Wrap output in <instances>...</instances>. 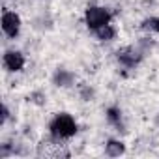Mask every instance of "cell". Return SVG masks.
<instances>
[{"mask_svg":"<svg viewBox=\"0 0 159 159\" xmlns=\"http://www.w3.org/2000/svg\"><path fill=\"white\" fill-rule=\"evenodd\" d=\"M10 118V111H8V107L4 105V109H2V122H6Z\"/></svg>","mask_w":159,"mask_h":159,"instance_id":"obj_11","label":"cell"},{"mask_svg":"<svg viewBox=\"0 0 159 159\" xmlns=\"http://www.w3.org/2000/svg\"><path fill=\"white\" fill-rule=\"evenodd\" d=\"M2 62H4V67H6L10 73H19V71H23V67H25V64H26V58H25V54H23L21 51L10 49V51L4 52Z\"/></svg>","mask_w":159,"mask_h":159,"instance_id":"obj_5","label":"cell"},{"mask_svg":"<svg viewBox=\"0 0 159 159\" xmlns=\"http://www.w3.org/2000/svg\"><path fill=\"white\" fill-rule=\"evenodd\" d=\"M52 83L60 88H67L75 83V75L69 69H56L54 75H52Z\"/></svg>","mask_w":159,"mask_h":159,"instance_id":"obj_6","label":"cell"},{"mask_svg":"<svg viewBox=\"0 0 159 159\" xmlns=\"http://www.w3.org/2000/svg\"><path fill=\"white\" fill-rule=\"evenodd\" d=\"M2 32L10 38V39H15L19 34H21V26H23V21H21V17H19V13H15V11H10V10H6L4 13H2Z\"/></svg>","mask_w":159,"mask_h":159,"instance_id":"obj_3","label":"cell"},{"mask_svg":"<svg viewBox=\"0 0 159 159\" xmlns=\"http://www.w3.org/2000/svg\"><path fill=\"white\" fill-rule=\"evenodd\" d=\"M105 116H107V120H109V124L111 125H114V127H122V111L118 109V107H109L107 109V112H105Z\"/></svg>","mask_w":159,"mask_h":159,"instance_id":"obj_9","label":"cell"},{"mask_svg":"<svg viewBox=\"0 0 159 159\" xmlns=\"http://www.w3.org/2000/svg\"><path fill=\"white\" fill-rule=\"evenodd\" d=\"M111 21H112V13H111V10H107L103 6H88L84 10V25L92 32L109 25Z\"/></svg>","mask_w":159,"mask_h":159,"instance_id":"obj_2","label":"cell"},{"mask_svg":"<svg viewBox=\"0 0 159 159\" xmlns=\"http://www.w3.org/2000/svg\"><path fill=\"white\" fill-rule=\"evenodd\" d=\"M105 153L111 155V157H120V155L125 153V144H124L122 140L111 139V140H107V144H105Z\"/></svg>","mask_w":159,"mask_h":159,"instance_id":"obj_7","label":"cell"},{"mask_svg":"<svg viewBox=\"0 0 159 159\" xmlns=\"http://www.w3.org/2000/svg\"><path fill=\"white\" fill-rule=\"evenodd\" d=\"M77 131L79 125L69 112H58L49 124V133L54 140H69L77 135Z\"/></svg>","mask_w":159,"mask_h":159,"instance_id":"obj_1","label":"cell"},{"mask_svg":"<svg viewBox=\"0 0 159 159\" xmlns=\"http://www.w3.org/2000/svg\"><path fill=\"white\" fill-rule=\"evenodd\" d=\"M157 125H159V116H157Z\"/></svg>","mask_w":159,"mask_h":159,"instance_id":"obj_12","label":"cell"},{"mask_svg":"<svg viewBox=\"0 0 159 159\" xmlns=\"http://www.w3.org/2000/svg\"><path fill=\"white\" fill-rule=\"evenodd\" d=\"M94 34H96V38H98L99 41H112V39L116 38V28L109 23V25H105V26L98 28Z\"/></svg>","mask_w":159,"mask_h":159,"instance_id":"obj_8","label":"cell"},{"mask_svg":"<svg viewBox=\"0 0 159 159\" xmlns=\"http://www.w3.org/2000/svg\"><path fill=\"white\" fill-rule=\"evenodd\" d=\"M144 26L159 34V17H152V19H148V21L144 23Z\"/></svg>","mask_w":159,"mask_h":159,"instance_id":"obj_10","label":"cell"},{"mask_svg":"<svg viewBox=\"0 0 159 159\" xmlns=\"http://www.w3.org/2000/svg\"><path fill=\"white\" fill-rule=\"evenodd\" d=\"M116 60H118L120 66L131 69V67H137V66L140 64V60H142V52L137 51L135 47H122V49L116 51Z\"/></svg>","mask_w":159,"mask_h":159,"instance_id":"obj_4","label":"cell"}]
</instances>
